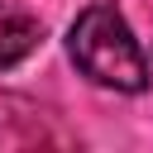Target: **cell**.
Wrapping results in <instances>:
<instances>
[{
    "instance_id": "obj_2",
    "label": "cell",
    "mask_w": 153,
    "mask_h": 153,
    "mask_svg": "<svg viewBox=\"0 0 153 153\" xmlns=\"http://www.w3.org/2000/svg\"><path fill=\"white\" fill-rule=\"evenodd\" d=\"M38 48H43V24H38L29 10L0 5V72L29 62Z\"/></svg>"
},
{
    "instance_id": "obj_1",
    "label": "cell",
    "mask_w": 153,
    "mask_h": 153,
    "mask_svg": "<svg viewBox=\"0 0 153 153\" xmlns=\"http://www.w3.org/2000/svg\"><path fill=\"white\" fill-rule=\"evenodd\" d=\"M67 57L76 62V72L105 91H120V96H139L148 91V57L129 29V19L110 5V0H96L86 5L72 29H67Z\"/></svg>"
}]
</instances>
